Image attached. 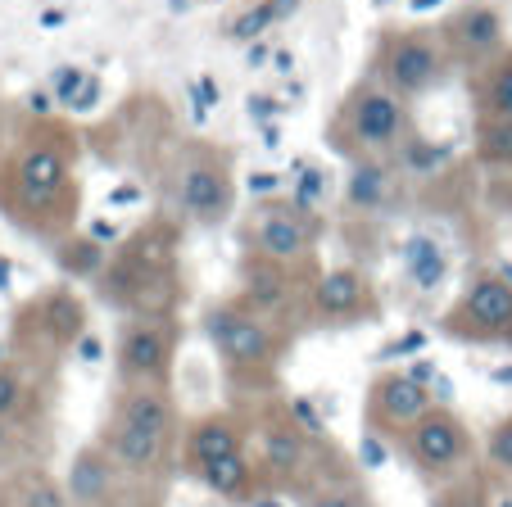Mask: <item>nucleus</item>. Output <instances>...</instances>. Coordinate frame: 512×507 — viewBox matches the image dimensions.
I'll list each match as a JSON object with an SVG mask.
<instances>
[{
  "mask_svg": "<svg viewBox=\"0 0 512 507\" xmlns=\"http://www.w3.org/2000/svg\"><path fill=\"white\" fill-rule=\"evenodd\" d=\"M82 209L78 136L50 114L5 118L0 123V213L37 240L73 236Z\"/></svg>",
  "mask_w": 512,
  "mask_h": 507,
  "instance_id": "obj_1",
  "label": "nucleus"
},
{
  "mask_svg": "<svg viewBox=\"0 0 512 507\" xmlns=\"http://www.w3.org/2000/svg\"><path fill=\"white\" fill-rule=\"evenodd\" d=\"M182 236L186 222L173 213H155L145 218L136 231H127L114 249L109 263L96 281L91 295L118 317H155V313H177L186 295L182 281Z\"/></svg>",
  "mask_w": 512,
  "mask_h": 507,
  "instance_id": "obj_2",
  "label": "nucleus"
},
{
  "mask_svg": "<svg viewBox=\"0 0 512 507\" xmlns=\"http://www.w3.org/2000/svg\"><path fill=\"white\" fill-rule=\"evenodd\" d=\"M182 431L173 385H118L100 444L127 480H159L182 458Z\"/></svg>",
  "mask_w": 512,
  "mask_h": 507,
  "instance_id": "obj_3",
  "label": "nucleus"
},
{
  "mask_svg": "<svg viewBox=\"0 0 512 507\" xmlns=\"http://www.w3.org/2000/svg\"><path fill=\"white\" fill-rule=\"evenodd\" d=\"M204 340L218 354V367L223 376L245 394H268L281 376V363L290 354V340L295 335L281 322H272L268 313L250 308L241 295H223L213 299L200 317Z\"/></svg>",
  "mask_w": 512,
  "mask_h": 507,
  "instance_id": "obj_4",
  "label": "nucleus"
},
{
  "mask_svg": "<svg viewBox=\"0 0 512 507\" xmlns=\"http://www.w3.org/2000/svg\"><path fill=\"white\" fill-rule=\"evenodd\" d=\"M413 141H417L413 105L390 96L377 77H358L327 118V145L349 168L354 163H390Z\"/></svg>",
  "mask_w": 512,
  "mask_h": 507,
  "instance_id": "obj_5",
  "label": "nucleus"
},
{
  "mask_svg": "<svg viewBox=\"0 0 512 507\" xmlns=\"http://www.w3.org/2000/svg\"><path fill=\"white\" fill-rule=\"evenodd\" d=\"M168 213L186 227H218L236 213V154L204 136H177L164 159Z\"/></svg>",
  "mask_w": 512,
  "mask_h": 507,
  "instance_id": "obj_6",
  "label": "nucleus"
},
{
  "mask_svg": "<svg viewBox=\"0 0 512 507\" xmlns=\"http://www.w3.org/2000/svg\"><path fill=\"white\" fill-rule=\"evenodd\" d=\"M322 222L318 209H309L295 195H263L245 209L236 240H241V259L277 263V268H318V245H322Z\"/></svg>",
  "mask_w": 512,
  "mask_h": 507,
  "instance_id": "obj_7",
  "label": "nucleus"
},
{
  "mask_svg": "<svg viewBox=\"0 0 512 507\" xmlns=\"http://www.w3.org/2000/svg\"><path fill=\"white\" fill-rule=\"evenodd\" d=\"M250 458L263 476V489H304L322 480L318 467V431H309L290 403H263L250 426Z\"/></svg>",
  "mask_w": 512,
  "mask_h": 507,
  "instance_id": "obj_8",
  "label": "nucleus"
},
{
  "mask_svg": "<svg viewBox=\"0 0 512 507\" xmlns=\"http://www.w3.org/2000/svg\"><path fill=\"white\" fill-rule=\"evenodd\" d=\"M440 335L472 349H512V272L476 268L449 308L440 313Z\"/></svg>",
  "mask_w": 512,
  "mask_h": 507,
  "instance_id": "obj_9",
  "label": "nucleus"
},
{
  "mask_svg": "<svg viewBox=\"0 0 512 507\" xmlns=\"http://www.w3.org/2000/svg\"><path fill=\"white\" fill-rule=\"evenodd\" d=\"M449 55L440 46V32L426 23H408V28H381L377 46H372V73L390 96H399L404 105L431 96L449 73Z\"/></svg>",
  "mask_w": 512,
  "mask_h": 507,
  "instance_id": "obj_10",
  "label": "nucleus"
},
{
  "mask_svg": "<svg viewBox=\"0 0 512 507\" xmlns=\"http://www.w3.org/2000/svg\"><path fill=\"white\" fill-rule=\"evenodd\" d=\"M82 340H87V299L68 286H50L41 295H32L28 304H19L10 331V354L55 367Z\"/></svg>",
  "mask_w": 512,
  "mask_h": 507,
  "instance_id": "obj_11",
  "label": "nucleus"
},
{
  "mask_svg": "<svg viewBox=\"0 0 512 507\" xmlns=\"http://www.w3.org/2000/svg\"><path fill=\"white\" fill-rule=\"evenodd\" d=\"M404 462L426 480L431 489L449 485V480L476 471V435L449 403H435L413 431L399 440Z\"/></svg>",
  "mask_w": 512,
  "mask_h": 507,
  "instance_id": "obj_12",
  "label": "nucleus"
},
{
  "mask_svg": "<svg viewBox=\"0 0 512 507\" xmlns=\"http://www.w3.org/2000/svg\"><path fill=\"white\" fill-rule=\"evenodd\" d=\"M177 345H182V317H123L114 340V376L118 385H168L173 381Z\"/></svg>",
  "mask_w": 512,
  "mask_h": 507,
  "instance_id": "obj_13",
  "label": "nucleus"
},
{
  "mask_svg": "<svg viewBox=\"0 0 512 507\" xmlns=\"http://www.w3.org/2000/svg\"><path fill=\"white\" fill-rule=\"evenodd\" d=\"M431 408H435L431 385L417 372H404V367H381L368 381V394H363V421H368V431L390 444L404 440Z\"/></svg>",
  "mask_w": 512,
  "mask_h": 507,
  "instance_id": "obj_14",
  "label": "nucleus"
},
{
  "mask_svg": "<svg viewBox=\"0 0 512 507\" xmlns=\"http://www.w3.org/2000/svg\"><path fill=\"white\" fill-rule=\"evenodd\" d=\"M440 32V46H445L449 64L454 68H481L494 55L508 50V19L494 0H463L458 10H449L445 19L435 23Z\"/></svg>",
  "mask_w": 512,
  "mask_h": 507,
  "instance_id": "obj_15",
  "label": "nucleus"
},
{
  "mask_svg": "<svg viewBox=\"0 0 512 507\" xmlns=\"http://www.w3.org/2000/svg\"><path fill=\"white\" fill-rule=\"evenodd\" d=\"M381 317V290L354 263H336L322 268L318 286L309 299V322L313 326H363Z\"/></svg>",
  "mask_w": 512,
  "mask_h": 507,
  "instance_id": "obj_16",
  "label": "nucleus"
},
{
  "mask_svg": "<svg viewBox=\"0 0 512 507\" xmlns=\"http://www.w3.org/2000/svg\"><path fill=\"white\" fill-rule=\"evenodd\" d=\"M250 453V421L232 408H213V412H200V417L186 421L182 431V471L186 476H200V471L218 467L227 458H241Z\"/></svg>",
  "mask_w": 512,
  "mask_h": 507,
  "instance_id": "obj_17",
  "label": "nucleus"
},
{
  "mask_svg": "<svg viewBox=\"0 0 512 507\" xmlns=\"http://www.w3.org/2000/svg\"><path fill=\"white\" fill-rule=\"evenodd\" d=\"M123 480L127 476L118 471V462L109 458V449L100 440L82 444L64 471V489L73 507H118V485Z\"/></svg>",
  "mask_w": 512,
  "mask_h": 507,
  "instance_id": "obj_18",
  "label": "nucleus"
},
{
  "mask_svg": "<svg viewBox=\"0 0 512 507\" xmlns=\"http://www.w3.org/2000/svg\"><path fill=\"white\" fill-rule=\"evenodd\" d=\"M50 367L28 363V358H5L0 363V421H14V426H32L41 408V385H46Z\"/></svg>",
  "mask_w": 512,
  "mask_h": 507,
  "instance_id": "obj_19",
  "label": "nucleus"
},
{
  "mask_svg": "<svg viewBox=\"0 0 512 507\" xmlns=\"http://www.w3.org/2000/svg\"><path fill=\"white\" fill-rule=\"evenodd\" d=\"M467 96H472L476 118L512 123V46L503 55H494L490 64L467 73Z\"/></svg>",
  "mask_w": 512,
  "mask_h": 507,
  "instance_id": "obj_20",
  "label": "nucleus"
},
{
  "mask_svg": "<svg viewBox=\"0 0 512 507\" xmlns=\"http://www.w3.org/2000/svg\"><path fill=\"white\" fill-rule=\"evenodd\" d=\"M0 507H73V503H68L64 476L28 462V467L0 471Z\"/></svg>",
  "mask_w": 512,
  "mask_h": 507,
  "instance_id": "obj_21",
  "label": "nucleus"
},
{
  "mask_svg": "<svg viewBox=\"0 0 512 507\" xmlns=\"http://www.w3.org/2000/svg\"><path fill=\"white\" fill-rule=\"evenodd\" d=\"M55 263H59V272L73 281H96L109 263V249L96 245V240H87V236H68L55 245Z\"/></svg>",
  "mask_w": 512,
  "mask_h": 507,
  "instance_id": "obj_22",
  "label": "nucleus"
},
{
  "mask_svg": "<svg viewBox=\"0 0 512 507\" xmlns=\"http://www.w3.org/2000/svg\"><path fill=\"white\" fill-rule=\"evenodd\" d=\"M300 507H377L372 494L354 476H322L300 494Z\"/></svg>",
  "mask_w": 512,
  "mask_h": 507,
  "instance_id": "obj_23",
  "label": "nucleus"
},
{
  "mask_svg": "<svg viewBox=\"0 0 512 507\" xmlns=\"http://www.w3.org/2000/svg\"><path fill=\"white\" fill-rule=\"evenodd\" d=\"M390 191V163H354V173H349V186H345V204L349 209H363L372 213Z\"/></svg>",
  "mask_w": 512,
  "mask_h": 507,
  "instance_id": "obj_24",
  "label": "nucleus"
},
{
  "mask_svg": "<svg viewBox=\"0 0 512 507\" xmlns=\"http://www.w3.org/2000/svg\"><path fill=\"white\" fill-rule=\"evenodd\" d=\"M476 159L494 173H512V123L476 118Z\"/></svg>",
  "mask_w": 512,
  "mask_h": 507,
  "instance_id": "obj_25",
  "label": "nucleus"
},
{
  "mask_svg": "<svg viewBox=\"0 0 512 507\" xmlns=\"http://www.w3.org/2000/svg\"><path fill=\"white\" fill-rule=\"evenodd\" d=\"M481 462H485V476L512 485V412L490 426V435L481 444Z\"/></svg>",
  "mask_w": 512,
  "mask_h": 507,
  "instance_id": "obj_26",
  "label": "nucleus"
},
{
  "mask_svg": "<svg viewBox=\"0 0 512 507\" xmlns=\"http://www.w3.org/2000/svg\"><path fill=\"white\" fill-rule=\"evenodd\" d=\"M431 507H494L490 503V480L481 471H467V476L449 480L431 494Z\"/></svg>",
  "mask_w": 512,
  "mask_h": 507,
  "instance_id": "obj_27",
  "label": "nucleus"
},
{
  "mask_svg": "<svg viewBox=\"0 0 512 507\" xmlns=\"http://www.w3.org/2000/svg\"><path fill=\"white\" fill-rule=\"evenodd\" d=\"M286 14V5H277V0H254L250 10L241 14V19L227 28V37H236V41H250V37H263V32L272 28V23Z\"/></svg>",
  "mask_w": 512,
  "mask_h": 507,
  "instance_id": "obj_28",
  "label": "nucleus"
},
{
  "mask_svg": "<svg viewBox=\"0 0 512 507\" xmlns=\"http://www.w3.org/2000/svg\"><path fill=\"white\" fill-rule=\"evenodd\" d=\"M23 431H28V426H14V421H0V471L28 467V462H23Z\"/></svg>",
  "mask_w": 512,
  "mask_h": 507,
  "instance_id": "obj_29",
  "label": "nucleus"
},
{
  "mask_svg": "<svg viewBox=\"0 0 512 507\" xmlns=\"http://www.w3.org/2000/svg\"><path fill=\"white\" fill-rule=\"evenodd\" d=\"M277 5H286V10H290V5H295V0H277Z\"/></svg>",
  "mask_w": 512,
  "mask_h": 507,
  "instance_id": "obj_30",
  "label": "nucleus"
},
{
  "mask_svg": "<svg viewBox=\"0 0 512 507\" xmlns=\"http://www.w3.org/2000/svg\"><path fill=\"white\" fill-rule=\"evenodd\" d=\"M118 507H145V503H118Z\"/></svg>",
  "mask_w": 512,
  "mask_h": 507,
  "instance_id": "obj_31",
  "label": "nucleus"
}]
</instances>
